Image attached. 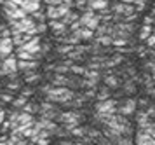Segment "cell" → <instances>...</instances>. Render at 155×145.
Segmentation results:
<instances>
[{
    "label": "cell",
    "instance_id": "obj_1",
    "mask_svg": "<svg viewBox=\"0 0 155 145\" xmlns=\"http://www.w3.org/2000/svg\"><path fill=\"white\" fill-rule=\"evenodd\" d=\"M40 93L45 95V102L54 103V105H66L75 96V91L68 89V88H52L51 84L42 86L40 88Z\"/></svg>",
    "mask_w": 155,
    "mask_h": 145
},
{
    "label": "cell",
    "instance_id": "obj_2",
    "mask_svg": "<svg viewBox=\"0 0 155 145\" xmlns=\"http://www.w3.org/2000/svg\"><path fill=\"white\" fill-rule=\"evenodd\" d=\"M82 119H84V114L80 110H66V112H59V116L56 117L58 123H61V128L66 129L70 133L73 128L77 126H82Z\"/></svg>",
    "mask_w": 155,
    "mask_h": 145
},
{
    "label": "cell",
    "instance_id": "obj_3",
    "mask_svg": "<svg viewBox=\"0 0 155 145\" xmlns=\"http://www.w3.org/2000/svg\"><path fill=\"white\" fill-rule=\"evenodd\" d=\"M0 4L4 7V14H5V18H7L9 23H11V21H19V19H23V18L28 16V14L25 12L21 7H18V4L12 2V0H0Z\"/></svg>",
    "mask_w": 155,
    "mask_h": 145
},
{
    "label": "cell",
    "instance_id": "obj_4",
    "mask_svg": "<svg viewBox=\"0 0 155 145\" xmlns=\"http://www.w3.org/2000/svg\"><path fill=\"white\" fill-rule=\"evenodd\" d=\"M136 28L138 26L134 23H113L112 39H131Z\"/></svg>",
    "mask_w": 155,
    "mask_h": 145
},
{
    "label": "cell",
    "instance_id": "obj_5",
    "mask_svg": "<svg viewBox=\"0 0 155 145\" xmlns=\"http://www.w3.org/2000/svg\"><path fill=\"white\" fill-rule=\"evenodd\" d=\"M78 23H80L82 28H87V30H91V32H96V28L99 26V18H98V14L94 12V11L85 9L84 14L78 16Z\"/></svg>",
    "mask_w": 155,
    "mask_h": 145
},
{
    "label": "cell",
    "instance_id": "obj_6",
    "mask_svg": "<svg viewBox=\"0 0 155 145\" xmlns=\"http://www.w3.org/2000/svg\"><path fill=\"white\" fill-rule=\"evenodd\" d=\"M138 110V105H136V100L133 98H124V100H120L117 102V116H122V117H131L134 116Z\"/></svg>",
    "mask_w": 155,
    "mask_h": 145
},
{
    "label": "cell",
    "instance_id": "obj_7",
    "mask_svg": "<svg viewBox=\"0 0 155 145\" xmlns=\"http://www.w3.org/2000/svg\"><path fill=\"white\" fill-rule=\"evenodd\" d=\"M117 114V100H106V102H99L94 105V116L99 117H106V116H113Z\"/></svg>",
    "mask_w": 155,
    "mask_h": 145
},
{
    "label": "cell",
    "instance_id": "obj_8",
    "mask_svg": "<svg viewBox=\"0 0 155 145\" xmlns=\"http://www.w3.org/2000/svg\"><path fill=\"white\" fill-rule=\"evenodd\" d=\"M38 116H40V119H49V121H54V119L59 116V109H58L54 103L42 102V103H38Z\"/></svg>",
    "mask_w": 155,
    "mask_h": 145
},
{
    "label": "cell",
    "instance_id": "obj_9",
    "mask_svg": "<svg viewBox=\"0 0 155 145\" xmlns=\"http://www.w3.org/2000/svg\"><path fill=\"white\" fill-rule=\"evenodd\" d=\"M110 11H112L113 16H119V18H129V16H133V14H138V12H136V7H134V5L122 4V2L113 4Z\"/></svg>",
    "mask_w": 155,
    "mask_h": 145
},
{
    "label": "cell",
    "instance_id": "obj_10",
    "mask_svg": "<svg viewBox=\"0 0 155 145\" xmlns=\"http://www.w3.org/2000/svg\"><path fill=\"white\" fill-rule=\"evenodd\" d=\"M70 11H71L70 7L63 5V4H61V5H56V7H47L45 18H49L51 21H61Z\"/></svg>",
    "mask_w": 155,
    "mask_h": 145
},
{
    "label": "cell",
    "instance_id": "obj_11",
    "mask_svg": "<svg viewBox=\"0 0 155 145\" xmlns=\"http://www.w3.org/2000/svg\"><path fill=\"white\" fill-rule=\"evenodd\" d=\"M40 46H42V39H40V35H35V37H31L25 46H21L18 51H21V53H30V54H42V53H40Z\"/></svg>",
    "mask_w": 155,
    "mask_h": 145
},
{
    "label": "cell",
    "instance_id": "obj_12",
    "mask_svg": "<svg viewBox=\"0 0 155 145\" xmlns=\"http://www.w3.org/2000/svg\"><path fill=\"white\" fill-rule=\"evenodd\" d=\"M51 86L52 88H71V75H59V74H54L51 77Z\"/></svg>",
    "mask_w": 155,
    "mask_h": 145
},
{
    "label": "cell",
    "instance_id": "obj_13",
    "mask_svg": "<svg viewBox=\"0 0 155 145\" xmlns=\"http://www.w3.org/2000/svg\"><path fill=\"white\" fill-rule=\"evenodd\" d=\"M38 67H40V61H21V60H18V63H16L18 72H23V74H26V75L37 72Z\"/></svg>",
    "mask_w": 155,
    "mask_h": 145
},
{
    "label": "cell",
    "instance_id": "obj_14",
    "mask_svg": "<svg viewBox=\"0 0 155 145\" xmlns=\"http://www.w3.org/2000/svg\"><path fill=\"white\" fill-rule=\"evenodd\" d=\"M103 86L108 89H120L122 88V79L117 77L115 74H105L103 77Z\"/></svg>",
    "mask_w": 155,
    "mask_h": 145
},
{
    "label": "cell",
    "instance_id": "obj_15",
    "mask_svg": "<svg viewBox=\"0 0 155 145\" xmlns=\"http://www.w3.org/2000/svg\"><path fill=\"white\" fill-rule=\"evenodd\" d=\"M49 28H51V32L54 33V37H59V39L68 33V26L64 25L63 21H49Z\"/></svg>",
    "mask_w": 155,
    "mask_h": 145
},
{
    "label": "cell",
    "instance_id": "obj_16",
    "mask_svg": "<svg viewBox=\"0 0 155 145\" xmlns=\"http://www.w3.org/2000/svg\"><path fill=\"white\" fill-rule=\"evenodd\" d=\"M87 9H91V11H105L108 9V2L106 0H87Z\"/></svg>",
    "mask_w": 155,
    "mask_h": 145
},
{
    "label": "cell",
    "instance_id": "obj_17",
    "mask_svg": "<svg viewBox=\"0 0 155 145\" xmlns=\"http://www.w3.org/2000/svg\"><path fill=\"white\" fill-rule=\"evenodd\" d=\"M152 142L153 140L150 138V135L143 131H136V135H134V145H150Z\"/></svg>",
    "mask_w": 155,
    "mask_h": 145
},
{
    "label": "cell",
    "instance_id": "obj_18",
    "mask_svg": "<svg viewBox=\"0 0 155 145\" xmlns=\"http://www.w3.org/2000/svg\"><path fill=\"white\" fill-rule=\"evenodd\" d=\"M59 42H61L63 46H78V44H80V39L77 37V33H66L64 37L59 39Z\"/></svg>",
    "mask_w": 155,
    "mask_h": 145
},
{
    "label": "cell",
    "instance_id": "obj_19",
    "mask_svg": "<svg viewBox=\"0 0 155 145\" xmlns=\"http://www.w3.org/2000/svg\"><path fill=\"white\" fill-rule=\"evenodd\" d=\"M110 96H112V93H110V89L108 88H105V86H99L98 89H96V100L99 102H106V100H110Z\"/></svg>",
    "mask_w": 155,
    "mask_h": 145
},
{
    "label": "cell",
    "instance_id": "obj_20",
    "mask_svg": "<svg viewBox=\"0 0 155 145\" xmlns=\"http://www.w3.org/2000/svg\"><path fill=\"white\" fill-rule=\"evenodd\" d=\"M73 33H77V37L80 39V42L82 40H92V39H94V32L87 30V28H78L77 32H73Z\"/></svg>",
    "mask_w": 155,
    "mask_h": 145
},
{
    "label": "cell",
    "instance_id": "obj_21",
    "mask_svg": "<svg viewBox=\"0 0 155 145\" xmlns=\"http://www.w3.org/2000/svg\"><path fill=\"white\" fill-rule=\"evenodd\" d=\"M94 44H98L99 47H110L112 46V37L110 35H101V37H94L92 39Z\"/></svg>",
    "mask_w": 155,
    "mask_h": 145
},
{
    "label": "cell",
    "instance_id": "obj_22",
    "mask_svg": "<svg viewBox=\"0 0 155 145\" xmlns=\"http://www.w3.org/2000/svg\"><path fill=\"white\" fill-rule=\"evenodd\" d=\"M152 33H153V26H150V25H143V26L140 28V32H138V39H140V40H147Z\"/></svg>",
    "mask_w": 155,
    "mask_h": 145
},
{
    "label": "cell",
    "instance_id": "obj_23",
    "mask_svg": "<svg viewBox=\"0 0 155 145\" xmlns=\"http://www.w3.org/2000/svg\"><path fill=\"white\" fill-rule=\"evenodd\" d=\"M19 112H25V114H28V116H35V114H38V103H35V102H28V103L25 105Z\"/></svg>",
    "mask_w": 155,
    "mask_h": 145
},
{
    "label": "cell",
    "instance_id": "obj_24",
    "mask_svg": "<svg viewBox=\"0 0 155 145\" xmlns=\"http://www.w3.org/2000/svg\"><path fill=\"white\" fill-rule=\"evenodd\" d=\"M26 103H28V100H26L25 96H21V95H19V96H14V100L11 102V105L14 107L16 110H21V109H23Z\"/></svg>",
    "mask_w": 155,
    "mask_h": 145
},
{
    "label": "cell",
    "instance_id": "obj_25",
    "mask_svg": "<svg viewBox=\"0 0 155 145\" xmlns=\"http://www.w3.org/2000/svg\"><path fill=\"white\" fill-rule=\"evenodd\" d=\"M40 79H42V75H40V74H37V72H33V74H28V75L25 77V82L31 88V86L38 84V81H40Z\"/></svg>",
    "mask_w": 155,
    "mask_h": 145
},
{
    "label": "cell",
    "instance_id": "obj_26",
    "mask_svg": "<svg viewBox=\"0 0 155 145\" xmlns=\"http://www.w3.org/2000/svg\"><path fill=\"white\" fill-rule=\"evenodd\" d=\"M61 21H63V23L66 25V26H70L71 23H75V21H78V12H75V11L71 9L70 12L66 14V16H64V18H63Z\"/></svg>",
    "mask_w": 155,
    "mask_h": 145
},
{
    "label": "cell",
    "instance_id": "obj_27",
    "mask_svg": "<svg viewBox=\"0 0 155 145\" xmlns=\"http://www.w3.org/2000/svg\"><path fill=\"white\" fill-rule=\"evenodd\" d=\"M122 93H136V84L133 79H126V82H122Z\"/></svg>",
    "mask_w": 155,
    "mask_h": 145
},
{
    "label": "cell",
    "instance_id": "obj_28",
    "mask_svg": "<svg viewBox=\"0 0 155 145\" xmlns=\"http://www.w3.org/2000/svg\"><path fill=\"white\" fill-rule=\"evenodd\" d=\"M21 86H23V84L19 82V81L11 79V82L5 84V89H7V91H19V89H21Z\"/></svg>",
    "mask_w": 155,
    "mask_h": 145
},
{
    "label": "cell",
    "instance_id": "obj_29",
    "mask_svg": "<svg viewBox=\"0 0 155 145\" xmlns=\"http://www.w3.org/2000/svg\"><path fill=\"white\" fill-rule=\"evenodd\" d=\"M143 84H145V88L150 89V88H153V81H152V77L148 75V74H143Z\"/></svg>",
    "mask_w": 155,
    "mask_h": 145
},
{
    "label": "cell",
    "instance_id": "obj_30",
    "mask_svg": "<svg viewBox=\"0 0 155 145\" xmlns=\"http://www.w3.org/2000/svg\"><path fill=\"white\" fill-rule=\"evenodd\" d=\"M143 68H145V74H148V72H152V74H153V72H155V63L153 61H145V63H143Z\"/></svg>",
    "mask_w": 155,
    "mask_h": 145
},
{
    "label": "cell",
    "instance_id": "obj_31",
    "mask_svg": "<svg viewBox=\"0 0 155 145\" xmlns=\"http://www.w3.org/2000/svg\"><path fill=\"white\" fill-rule=\"evenodd\" d=\"M145 44H147V47H148V49H153V47H155V35H153V33L150 35L147 40H145Z\"/></svg>",
    "mask_w": 155,
    "mask_h": 145
},
{
    "label": "cell",
    "instance_id": "obj_32",
    "mask_svg": "<svg viewBox=\"0 0 155 145\" xmlns=\"http://www.w3.org/2000/svg\"><path fill=\"white\" fill-rule=\"evenodd\" d=\"M33 93H35V91H33V88H25V89H21V96H25L26 98V100H28L30 98V95H33Z\"/></svg>",
    "mask_w": 155,
    "mask_h": 145
},
{
    "label": "cell",
    "instance_id": "obj_33",
    "mask_svg": "<svg viewBox=\"0 0 155 145\" xmlns=\"http://www.w3.org/2000/svg\"><path fill=\"white\" fill-rule=\"evenodd\" d=\"M47 7H56V5H61V0H44Z\"/></svg>",
    "mask_w": 155,
    "mask_h": 145
},
{
    "label": "cell",
    "instance_id": "obj_34",
    "mask_svg": "<svg viewBox=\"0 0 155 145\" xmlns=\"http://www.w3.org/2000/svg\"><path fill=\"white\" fill-rule=\"evenodd\" d=\"M61 4H63V5H66V7H73V0H61Z\"/></svg>",
    "mask_w": 155,
    "mask_h": 145
},
{
    "label": "cell",
    "instance_id": "obj_35",
    "mask_svg": "<svg viewBox=\"0 0 155 145\" xmlns=\"http://www.w3.org/2000/svg\"><path fill=\"white\" fill-rule=\"evenodd\" d=\"M152 23H153V18H152V16H147V18H145V25H150V26H152Z\"/></svg>",
    "mask_w": 155,
    "mask_h": 145
},
{
    "label": "cell",
    "instance_id": "obj_36",
    "mask_svg": "<svg viewBox=\"0 0 155 145\" xmlns=\"http://www.w3.org/2000/svg\"><path fill=\"white\" fill-rule=\"evenodd\" d=\"M122 4H129V5H136V0H120Z\"/></svg>",
    "mask_w": 155,
    "mask_h": 145
},
{
    "label": "cell",
    "instance_id": "obj_37",
    "mask_svg": "<svg viewBox=\"0 0 155 145\" xmlns=\"http://www.w3.org/2000/svg\"><path fill=\"white\" fill-rule=\"evenodd\" d=\"M148 53H150V56H152V61L155 63V47L153 49H148Z\"/></svg>",
    "mask_w": 155,
    "mask_h": 145
},
{
    "label": "cell",
    "instance_id": "obj_38",
    "mask_svg": "<svg viewBox=\"0 0 155 145\" xmlns=\"http://www.w3.org/2000/svg\"><path fill=\"white\" fill-rule=\"evenodd\" d=\"M152 18H153V21H155V5H153V14H152Z\"/></svg>",
    "mask_w": 155,
    "mask_h": 145
},
{
    "label": "cell",
    "instance_id": "obj_39",
    "mask_svg": "<svg viewBox=\"0 0 155 145\" xmlns=\"http://www.w3.org/2000/svg\"><path fill=\"white\" fill-rule=\"evenodd\" d=\"M150 145H155V142H152V143H150Z\"/></svg>",
    "mask_w": 155,
    "mask_h": 145
}]
</instances>
